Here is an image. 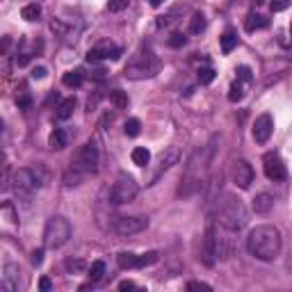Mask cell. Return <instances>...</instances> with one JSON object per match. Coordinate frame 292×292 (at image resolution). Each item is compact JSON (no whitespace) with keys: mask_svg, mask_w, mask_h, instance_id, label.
I'll list each match as a JSON object with an SVG mask.
<instances>
[{"mask_svg":"<svg viewBox=\"0 0 292 292\" xmlns=\"http://www.w3.org/2000/svg\"><path fill=\"white\" fill-rule=\"evenodd\" d=\"M247 249L254 258L272 263L281 254V233L276 226L272 224H260L256 228H251L249 238H247Z\"/></svg>","mask_w":292,"mask_h":292,"instance_id":"1","label":"cell"},{"mask_svg":"<svg viewBox=\"0 0 292 292\" xmlns=\"http://www.w3.org/2000/svg\"><path fill=\"white\" fill-rule=\"evenodd\" d=\"M217 221L224 226L226 230H240L245 228L249 221V210H247L245 201L235 194H224L217 203Z\"/></svg>","mask_w":292,"mask_h":292,"instance_id":"2","label":"cell"},{"mask_svg":"<svg viewBox=\"0 0 292 292\" xmlns=\"http://www.w3.org/2000/svg\"><path fill=\"white\" fill-rule=\"evenodd\" d=\"M160 71V57L151 48H139L137 53L128 60L124 69V76L130 80H144V78H153Z\"/></svg>","mask_w":292,"mask_h":292,"instance_id":"3","label":"cell"},{"mask_svg":"<svg viewBox=\"0 0 292 292\" xmlns=\"http://www.w3.org/2000/svg\"><path fill=\"white\" fill-rule=\"evenodd\" d=\"M206 164H208V153L206 151H194L192 158L187 160V167H185V176H183L181 183V190L178 194L181 197H192L199 187L203 185V171H206Z\"/></svg>","mask_w":292,"mask_h":292,"instance_id":"4","label":"cell"},{"mask_svg":"<svg viewBox=\"0 0 292 292\" xmlns=\"http://www.w3.org/2000/svg\"><path fill=\"white\" fill-rule=\"evenodd\" d=\"M69 238H71V224H69V219H64V217H50L46 224V230H43L46 247L60 249V247H64L69 242Z\"/></svg>","mask_w":292,"mask_h":292,"instance_id":"5","label":"cell"},{"mask_svg":"<svg viewBox=\"0 0 292 292\" xmlns=\"http://www.w3.org/2000/svg\"><path fill=\"white\" fill-rule=\"evenodd\" d=\"M137 192H139V187H137V183H135V178L121 171L119 176H116L112 190H110V203H114V206L130 203L135 197H137Z\"/></svg>","mask_w":292,"mask_h":292,"instance_id":"6","label":"cell"},{"mask_svg":"<svg viewBox=\"0 0 292 292\" xmlns=\"http://www.w3.org/2000/svg\"><path fill=\"white\" fill-rule=\"evenodd\" d=\"M98 162H101V151H98V146H96V142H87L85 146H82L80 151H78V155H76V160H73V167L71 169H76V171H80V173H94L96 169H98Z\"/></svg>","mask_w":292,"mask_h":292,"instance_id":"7","label":"cell"},{"mask_svg":"<svg viewBox=\"0 0 292 292\" xmlns=\"http://www.w3.org/2000/svg\"><path fill=\"white\" fill-rule=\"evenodd\" d=\"M41 185L37 178V173L32 169H19V171L12 173V190L19 199H30L32 192Z\"/></svg>","mask_w":292,"mask_h":292,"instance_id":"8","label":"cell"},{"mask_svg":"<svg viewBox=\"0 0 292 292\" xmlns=\"http://www.w3.org/2000/svg\"><path fill=\"white\" fill-rule=\"evenodd\" d=\"M201 260H203V265H208V267H212V265L219 260V238H217L215 226H210V228L206 230V235H203Z\"/></svg>","mask_w":292,"mask_h":292,"instance_id":"9","label":"cell"},{"mask_svg":"<svg viewBox=\"0 0 292 292\" xmlns=\"http://www.w3.org/2000/svg\"><path fill=\"white\" fill-rule=\"evenodd\" d=\"M146 226H149V217L139 215V217H114L112 228L119 235H135V233H142Z\"/></svg>","mask_w":292,"mask_h":292,"instance_id":"10","label":"cell"},{"mask_svg":"<svg viewBox=\"0 0 292 292\" xmlns=\"http://www.w3.org/2000/svg\"><path fill=\"white\" fill-rule=\"evenodd\" d=\"M263 169H265V176L274 183L285 178V164H283L281 155H278L276 151H269V153L263 155Z\"/></svg>","mask_w":292,"mask_h":292,"instance_id":"11","label":"cell"},{"mask_svg":"<svg viewBox=\"0 0 292 292\" xmlns=\"http://www.w3.org/2000/svg\"><path fill=\"white\" fill-rule=\"evenodd\" d=\"M178 158H181V151H178V146H167V149H164L162 153L158 155V169L153 171V176H151L149 185H155V183H158V178L162 176L164 171H169V169H171L173 164L178 162Z\"/></svg>","mask_w":292,"mask_h":292,"instance_id":"12","label":"cell"},{"mask_svg":"<svg viewBox=\"0 0 292 292\" xmlns=\"http://www.w3.org/2000/svg\"><path fill=\"white\" fill-rule=\"evenodd\" d=\"M233 181L240 190H249L251 183H254V167L247 160H238L233 164Z\"/></svg>","mask_w":292,"mask_h":292,"instance_id":"13","label":"cell"},{"mask_svg":"<svg viewBox=\"0 0 292 292\" xmlns=\"http://www.w3.org/2000/svg\"><path fill=\"white\" fill-rule=\"evenodd\" d=\"M119 55H121L119 46H114L112 41H103L87 53V60H89V62H98V60H119Z\"/></svg>","mask_w":292,"mask_h":292,"instance_id":"14","label":"cell"},{"mask_svg":"<svg viewBox=\"0 0 292 292\" xmlns=\"http://www.w3.org/2000/svg\"><path fill=\"white\" fill-rule=\"evenodd\" d=\"M251 133H254L256 144H267L269 137H272V133H274V119L269 114H260L258 119H256Z\"/></svg>","mask_w":292,"mask_h":292,"instance_id":"15","label":"cell"},{"mask_svg":"<svg viewBox=\"0 0 292 292\" xmlns=\"http://www.w3.org/2000/svg\"><path fill=\"white\" fill-rule=\"evenodd\" d=\"M3 272H5V274H3V290H5V292H16V290H19V274H21L19 265L7 263Z\"/></svg>","mask_w":292,"mask_h":292,"instance_id":"16","label":"cell"},{"mask_svg":"<svg viewBox=\"0 0 292 292\" xmlns=\"http://www.w3.org/2000/svg\"><path fill=\"white\" fill-rule=\"evenodd\" d=\"M67 144H69V135H67V130H62V128H55L53 133H50V137H48V146L53 151L67 149Z\"/></svg>","mask_w":292,"mask_h":292,"instance_id":"17","label":"cell"},{"mask_svg":"<svg viewBox=\"0 0 292 292\" xmlns=\"http://www.w3.org/2000/svg\"><path fill=\"white\" fill-rule=\"evenodd\" d=\"M274 206V197L272 194H267V192H260V194H256L254 199V210L258 212V215H265V212H269Z\"/></svg>","mask_w":292,"mask_h":292,"instance_id":"18","label":"cell"},{"mask_svg":"<svg viewBox=\"0 0 292 292\" xmlns=\"http://www.w3.org/2000/svg\"><path fill=\"white\" fill-rule=\"evenodd\" d=\"M208 28V19L203 12H194L190 19V23H187V30H190V34H201L203 30Z\"/></svg>","mask_w":292,"mask_h":292,"instance_id":"19","label":"cell"},{"mask_svg":"<svg viewBox=\"0 0 292 292\" xmlns=\"http://www.w3.org/2000/svg\"><path fill=\"white\" fill-rule=\"evenodd\" d=\"M269 25V19H265L263 14H249L245 21L247 32H256V30H265Z\"/></svg>","mask_w":292,"mask_h":292,"instance_id":"20","label":"cell"},{"mask_svg":"<svg viewBox=\"0 0 292 292\" xmlns=\"http://www.w3.org/2000/svg\"><path fill=\"white\" fill-rule=\"evenodd\" d=\"M116 263H119L121 269H139V256L130 254V251H121L116 256Z\"/></svg>","mask_w":292,"mask_h":292,"instance_id":"21","label":"cell"},{"mask_svg":"<svg viewBox=\"0 0 292 292\" xmlns=\"http://www.w3.org/2000/svg\"><path fill=\"white\" fill-rule=\"evenodd\" d=\"M73 110H76V98H64L62 103L57 105V112H55V116L57 119H62V121H67V119H71L73 116Z\"/></svg>","mask_w":292,"mask_h":292,"instance_id":"22","label":"cell"},{"mask_svg":"<svg viewBox=\"0 0 292 292\" xmlns=\"http://www.w3.org/2000/svg\"><path fill=\"white\" fill-rule=\"evenodd\" d=\"M130 158H133V162L137 164V167H146V164L151 162V151L144 149V146H137V149H133Z\"/></svg>","mask_w":292,"mask_h":292,"instance_id":"23","label":"cell"},{"mask_svg":"<svg viewBox=\"0 0 292 292\" xmlns=\"http://www.w3.org/2000/svg\"><path fill=\"white\" fill-rule=\"evenodd\" d=\"M219 41H221V50H224V53L228 55L230 50H233V48L238 46V34H235L233 30H226V32L219 37Z\"/></svg>","mask_w":292,"mask_h":292,"instance_id":"24","label":"cell"},{"mask_svg":"<svg viewBox=\"0 0 292 292\" xmlns=\"http://www.w3.org/2000/svg\"><path fill=\"white\" fill-rule=\"evenodd\" d=\"M62 82L67 87H80L82 85V71L80 69H76V71H67L62 76Z\"/></svg>","mask_w":292,"mask_h":292,"instance_id":"25","label":"cell"},{"mask_svg":"<svg viewBox=\"0 0 292 292\" xmlns=\"http://www.w3.org/2000/svg\"><path fill=\"white\" fill-rule=\"evenodd\" d=\"M103 274H105V263H103V260L91 263V267H89V281L91 283H98L103 278Z\"/></svg>","mask_w":292,"mask_h":292,"instance_id":"26","label":"cell"},{"mask_svg":"<svg viewBox=\"0 0 292 292\" xmlns=\"http://www.w3.org/2000/svg\"><path fill=\"white\" fill-rule=\"evenodd\" d=\"M107 96H110V103H112L114 107H128V96H126V91L112 89Z\"/></svg>","mask_w":292,"mask_h":292,"instance_id":"27","label":"cell"},{"mask_svg":"<svg viewBox=\"0 0 292 292\" xmlns=\"http://www.w3.org/2000/svg\"><path fill=\"white\" fill-rule=\"evenodd\" d=\"M245 98V87H242V82L240 80H235L233 85H230V89H228V101L230 103H240Z\"/></svg>","mask_w":292,"mask_h":292,"instance_id":"28","label":"cell"},{"mask_svg":"<svg viewBox=\"0 0 292 292\" xmlns=\"http://www.w3.org/2000/svg\"><path fill=\"white\" fill-rule=\"evenodd\" d=\"M21 16H23L25 21H37L39 16H41V7H39L37 3H32V5H25L23 10H21Z\"/></svg>","mask_w":292,"mask_h":292,"instance_id":"29","label":"cell"},{"mask_svg":"<svg viewBox=\"0 0 292 292\" xmlns=\"http://www.w3.org/2000/svg\"><path fill=\"white\" fill-rule=\"evenodd\" d=\"M64 267H67L69 274H80V272H85V269H87V263H85V260H80V258H76V260L69 258L67 263H64Z\"/></svg>","mask_w":292,"mask_h":292,"instance_id":"30","label":"cell"},{"mask_svg":"<svg viewBox=\"0 0 292 292\" xmlns=\"http://www.w3.org/2000/svg\"><path fill=\"white\" fill-rule=\"evenodd\" d=\"M158 260H160L158 251H146V254L139 256V269H142V267H149V265H155Z\"/></svg>","mask_w":292,"mask_h":292,"instance_id":"31","label":"cell"},{"mask_svg":"<svg viewBox=\"0 0 292 292\" xmlns=\"http://www.w3.org/2000/svg\"><path fill=\"white\" fill-rule=\"evenodd\" d=\"M197 76H199V82H201V85H210V82L215 80V69L201 67V69L197 71Z\"/></svg>","mask_w":292,"mask_h":292,"instance_id":"32","label":"cell"},{"mask_svg":"<svg viewBox=\"0 0 292 292\" xmlns=\"http://www.w3.org/2000/svg\"><path fill=\"white\" fill-rule=\"evenodd\" d=\"M139 130H142V124H139V119H128L124 126V133L128 135V137H137Z\"/></svg>","mask_w":292,"mask_h":292,"instance_id":"33","label":"cell"},{"mask_svg":"<svg viewBox=\"0 0 292 292\" xmlns=\"http://www.w3.org/2000/svg\"><path fill=\"white\" fill-rule=\"evenodd\" d=\"M167 43H169V46H171V48H183V46H185V43H187V37H185V34H183V32H173L171 37L167 39Z\"/></svg>","mask_w":292,"mask_h":292,"instance_id":"34","label":"cell"},{"mask_svg":"<svg viewBox=\"0 0 292 292\" xmlns=\"http://www.w3.org/2000/svg\"><path fill=\"white\" fill-rule=\"evenodd\" d=\"M176 14H178V10L169 12V14H164V16H158V21H155V25H158V28H167V25H171L173 21H176Z\"/></svg>","mask_w":292,"mask_h":292,"instance_id":"35","label":"cell"},{"mask_svg":"<svg viewBox=\"0 0 292 292\" xmlns=\"http://www.w3.org/2000/svg\"><path fill=\"white\" fill-rule=\"evenodd\" d=\"M238 80L240 82H251L254 80V73H251V69L249 67H245V64H242V67H238Z\"/></svg>","mask_w":292,"mask_h":292,"instance_id":"36","label":"cell"},{"mask_svg":"<svg viewBox=\"0 0 292 292\" xmlns=\"http://www.w3.org/2000/svg\"><path fill=\"white\" fill-rule=\"evenodd\" d=\"M128 5H130V0H110V3H107V10L110 12H124Z\"/></svg>","mask_w":292,"mask_h":292,"instance_id":"37","label":"cell"},{"mask_svg":"<svg viewBox=\"0 0 292 292\" xmlns=\"http://www.w3.org/2000/svg\"><path fill=\"white\" fill-rule=\"evenodd\" d=\"M290 5H292V0H272V3H269V10H272V12H283V10H287Z\"/></svg>","mask_w":292,"mask_h":292,"instance_id":"38","label":"cell"},{"mask_svg":"<svg viewBox=\"0 0 292 292\" xmlns=\"http://www.w3.org/2000/svg\"><path fill=\"white\" fill-rule=\"evenodd\" d=\"M187 290H203V292H210V285L203 281H190L187 283Z\"/></svg>","mask_w":292,"mask_h":292,"instance_id":"39","label":"cell"},{"mask_svg":"<svg viewBox=\"0 0 292 292\" xmlns=\"http://www.w3.org/2000/svg\"><path fill=\"white\" fill-rule=\"evenodd\" d=\"M50 287H53V281H50L48 276H41V278H39V290H41V292H48Z\"/></svg>","mask_w":292,"mask_h":292,"instance_id":"40","label":"cell"},{"mask_svg":"<svg viewBox=\"0 0 292 292\" xmlns=\"http://www.w3.org/2000/svg\"><path fill=\"white\" fill-rule=\"evenodd\" d=\"M30 60H32V55H28V53H19V55H16V64H19V67H28Z\"/></svg>","mask_w":292,"mask_h":292,"instance_id":"41","label":"cell"},{"mask_svg":"<svg viewBox=\"0 0 292 292\" xmlns=\"http://www.w3.org/2000/svg\"><path fill=\"white\" fill-rule=\"evenodd\" d=\"M41 263H43V249L32 251V265H34V267H39Z\"/></svg>","mask_w":292,"mask_h":292,"instance_id":"42","label":"cell"},{"mask_svg":"<svg viewBox=\"0 0 292 292\" xmlns=\"http://www.w3.org/2000/svg\"><path fill=\"white\" fill-rule=\"evenodd\" d=\"M98 101H101V94H94L89 96V101H87V110H96V105H98Z\"/></svg>","mask_w":292,"mask_h":292,"instance_id":"43","label":"cell"},{"mask_svg":"<svg viewBox=\"0 0 292 292\" xmlns=\"http://www.w3.org/2000/svg\"><path fill=\"white\" fill-rule=\"evenodd\" d=\"M32 78H34V80H41V78H46V69H43V67H34L32 69Z\"/></svg>","mask_w":292,"mask_h":292,"instance_id":"44","label":"cell"},{"mask_svg":"<svg viewBox=\"0 0 292 292\" xmlns=\"http://www.w3.org/2000/svg\"><path fill=\"white\" fill-rule=\"evenodd\" d=\"M16 103H19V107H30V103H32V98H30L28 94H23L21 98H16Z\"/></svg>","mask_w":292,"mask_h":292,"instance_id":"45","label":"cell"},{"mask_svg":"<svg viewBox=\"0 0 292 292\" xmlns=\"http://www.w3.org/2000/svg\"><path fill=\"white\" fill-rule=\"evenodd\" d=\"M119 290H135V283L133 281H121L119 283Z\"/></svg>","mask_w":292,"mask_h":292,"instance_id":"46","label":"cell"},{"mask_svg":"<svg viewBox=\"0 0 292 292\" xmlns=\"http://www.w3.org/2000/svg\"><path fill=\"white\" fill-rule=\"evenodd\" d=\"M112 121H114V114H105V119H103V126L112 124Z\"/></svg>","mask_w":292,"mask_h":292,"instance_id":"47","label":"cell"},{"mask_svg":"<svg viewBox=\"0 0 292 292\" xmlns=\"http://www.w3.org/2000/svg\"><path fill=\"white\" fill-rule=\"evenodd\" d=\"M162 3H164V0H149V5H151V7H160Z\"/></svg>","mask_w":292,"mask_h":292,"instance_id":"48","label":"cell"},{"mask_svg":"<svg viewBox=\"0 0 292 292\" xmlns=\"http://www.w3.org/2000/svg\"><path fill=\"white\" fill-rule=\"evenodd\" d=\"M290 30H292V25H290Z\"/></svg>","mask_w":292,"mask_h":292,"instance_id":"49","label":"cell"}]
</instances>
